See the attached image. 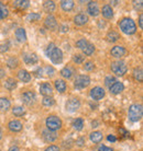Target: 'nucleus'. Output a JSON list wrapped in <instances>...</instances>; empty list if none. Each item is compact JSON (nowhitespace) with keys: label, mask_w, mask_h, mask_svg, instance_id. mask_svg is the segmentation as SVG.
<instances>
[{"label":"nucleus","mask_w":143,"mask_h":151,"mask_svg":"<svg viewBox=\"0 0 143 151\" xmlns=\"http://www.w3.org/2000/svg\"><path fill=\"white\" fill-rule=\"evenodd\" d=\"M9 151H20V150H19V148H18V147L13 146V147H11L10 149H9Z\"/></svg>","instance_id":"5fc2aeb1"},{"label":"nucleus","mask_w":143,"mask_h":151,"mask_svg":"<svg viewBox=\"0 0 143 151\" xmlns=\"http://www.w3.org/2000/svg\"><path fill=\"white\" fill-rule=\"evenodd\" d=\"M98 151H113V150L111 148H108V147H106V146H101V147H99Z\"/></svg>","instance_id":"09e8293b"},{"label":"nucleus","mask_w":143,"mask_h":151,"mask_svg":"<svg viewBox=\"0 0 143 151\" xmlns=\"http://www.w3.org/2000/svg\"><path fill=\"white\" fill-rule=\"evenodd\" d=\"M22 101L26 105H31L35 101V94L32 91H26V92H24L22 94Z\"/></svg>","instance_id":"1a4fd4ad"},{"label":"nucleus","mask_w":143,"mask_h":151,"mask_svg":"<svg viewBox=\"0 0 143 151\" xmlns=\"http://www.w3.org/2000/svg\"><path fill=\"white\" fill-rule=\"evenodd\" d=\"M91 125H93V127H97V122H93Z\"/></svg>","instance_id":"4d7b16f0"},{"label":"nucleus","mask_w":143,"mask_h":151,"mask_svg":"<svg viewBox=\"0 0 143 151\" xmlns=\"http://www.w3.org/2000/svg\"><path fill=\"white\" fill-rule=\"evenodd\" d=\"M142 20H143V15L141 14V15H140V18H139V24H140V27H143V21H142Z\"/></svg>","instance_id":"603ef678"},{"label":"nucleus","mask_w":143,"mask_h":151,"mask_svg":"<svg viewBox=\"0 0 143 151\" xmlns=\"http://www.w3.org/2000/svg\"><path fill=\"white\" fill-rule=\"evenodd\" d=\"M87 44H88V42H87L86 40H79L78 42H76V46H77L78 48H82V49H83Z\"/></svg>","instance_id":"37998d69"},{"label":"nucleus","mask_w":143,"mask_h":151,"mask_svg":"<svg viewBox=\"0 0 143 151\" xmlns=\"http://www.w3.org/2000/svg\"><path fill=\"white\" fill-rule=\"evenodd\" d=\"M115 82H117V81H116V79H115L113 77H111V76H108V77L105 79V84L107 86V87H109V88L111 87Z\"/></svg>","instance_id":"58836bf2"},{"label":"nucleus","mask_w":143,"mask_h":151,"mask_svg":"<svg viewBox=\"0 0 143 151\" xmlns=\"http://www.w3.org/2000/svg\"><path fill=\"white\" fill-rule=\"evenodd\" d=\"M133 76H134V79L138 80V81H143V71H142V68H136L134 69V71H133Z\"/></svg>","instance_id":"473e14b6"},{"label":"nucleus","mask_w":143,"mask_h":151,"mask_svg":"<svg viewBox=\"0 0 143 151\" xmlns=\"http://www.w3.org/2000/svg\"><path fill=\"white\" fill-rule=\"evenodd\" d=\"M87 10L89 12V14L93 15V17H97V15L99 14V8H98L97 2H95V1H90V2L88 4Z\"/></svg>","instance_id":"ddd939ff"},{"label":"nucleus","mask_w":143,"mask_h":151,"mask_svg":"<svg viewBox=\"0 0 143 151\" xmlns=\"http://www.w3.org/2000/svg\"><path fill=\"white\" fill-rule=\"evenodd\" d=\"M119 27H120L121 31L123 32L124 34H128V35H131V34H134L136 31V25L134 21L130 18H124L122 19L119 22Z\"/></svg>","instance_id":"f257e3e1"},{"label":"nucleus","mask_w":143,"mask_h":151,"mask_svg":"<svg viewBox=\"0 0 143 151\" xmlns=\"http://www.w3.org/2000/svg\"><path fill=\"white\" fill-rule=\"evenodd\" d=\"M44 71H45V73L47 75V77H53V76L55 75L54 68H53V67H50V66H47V67L44 68Z\"/></svg>","instance_id":"79ce46f5"},{"label":"nucleus","mask_w":143,"mask_h":151,"mask_svg":"<svg viewBox=\"0 0 143 151\" xmlns=\"http://www.w3.org/2000/svg\"><path fill=\"white\" fill-rule=\"evenodd\" d=\"M102 15L105 17L106 19H111L113 17V11H112V8L108 6V4H106L102 7Z\"/></svg>","instance_id":"aec40b11"},{"label":"nucleus","mask_w":143,"mask_h":151,"mask_svg":"<svg viewBox=\"0 0 143 151\" xmlns=\"http://www.w3.org/2000/svg\"><path fill=\"white\" fill-rule=\"evenodd\" d=\"M84 144H85V139L84 138H78V139L76 140V145L79 146V147H83Z\"/></svg>","instance_id":"49530a36"},{"label":"nucleus","mask_w":143,"mask_h":151,"mask_svg":"<svg viewBox=\"0 0 143 151\" xmlns=\"http://www.w3.org/2000/svg\"><path fill=\"white\" fill-rule=\"evenodd\" d=\"M95 68V65L93 61H87L86 64L84 65V69L87 70V71H91V70H94Z\"/></svg>","instance_id":"a19ab883"},{"label":"nucleus","mask_w":143,"mask_h":151,"mask_svg":"<svg viewBox=\"0 0 143 151\" xmlns=\"http://www.w3.org/2000/svg\"><path fill=\"white\" fill-rule=\"evenodd\" d=\"M44 151H60V148L57 147V146H50Z\"/></svg>","instance_id":"a18cd8bd"},{"label":"nucleus","mask_w":143,"mask_h":151,"mask_svg":"<svg viewBox=\"0 0 143 151\" xmlns=\"http://www.w3.org/2000/svg\"><path fill=\"white\" fill-rule=\"evenodd\" d=\"M61 6L63 8V10L69 11V10H72L73 7H74V1H72V0H64V1L61 2Z\"/></svg>","instance_id":"393cba45"},{"label":"nucleus","mask_w":143,"mask_h":151,"mask_svg":"<svg viewBox=\"0 0 143 151\" xmlns=\"http://www.w3.org/2000/svg\"><path fill=\"white\" fill-rule=\"evenodd\" d=\"M73 127H74L76 130H82L84 127V121L82 118H76L75 121L73 122Z\"/></svg>","instance_id":"7c9ffc66"},{"label":"nucleus","mask_w":143,"mask_h":151,"mask_svg":"<svg viewBox=\"0 0 143 151\" xmlns=\"http://www.w3.org/2000/svg\"><path fill=\"white\" fill-rule=\"evenodd\" d=\"M4 50H8V45H7V44L0 45V52H4Z\"/></svg>","instance_id":"8fccbe9b"},{"label":"nucleus","mask_w":143,"mask_h":151,"mask_svg":"<svg viewBox=\"0 0 143 151\" xmlns=\"http://www.w3.org/2000/svg\"><path fill=\"white\" fill-rule=\"evenodd\" d=\"M0 151H1V150H0Z\"/></svg>","instance_id":"bf43d9fd"},{"label":"nucleus","mask_w":143,"mask_h":151,"mask_svg":"<svg viewBox=\"0 0 143 151\" xmlns=\"http://www.w3.org/2000/svg\"><path fill=\"white\" fill-rule=\"evenodd\" d=\"M15 37L19 42H26V30L22 27H19L18 30L15 31Z\"/></svg>","instance_id":"6ab92c4d"},{"label":"nucleus","mask_w":143,"mask_h":151,"mask_svg":"<svg viewBox=\"0 0 143 151\" xmlns=\"http://www.w3.org/2000/svg\"><path fill=\"white\" fill-rule=\"evenodd\" d=\"M55 88H56V90L61 93H63L65 90H66V82H65L64 80H56L55 81Z\"/></svg>","instance_id":"5701e85b"},{"label":"nucleus","mask_w":143,"mask_h":151,"mask_svg":"<svg viewBox=\"0 0 143 151\" xmlns=\"http://www.w3.org/2000/svg\"><path fill=\"white\" fill-rule=\"evenodd\" d=\"M30 1L28 0H18V1H13V7L18 8V9H26L29 7Z\"/></svg>","instance_id":"4be33fe9"},{"label":"nucleus","mask_w":143,"mask_h":151,"mask_svg":"<svg viewBox=\"0 0 143 151\" xmlns=\"http://www.w3.org/2000/svg\"><path fill=\"white\" fill-rule=\"evenodd\" d=\"M50 58H51V60L54 64H61L62 60H63V53H62V50L60 48L55 47L54 50L52 52V54L50 55Z\"/></svg>","instance_id":"6e6552de"},{"label":"nucleus","mask_w":143,"mask_h":151,"mask_svg":"<svg viewBox=\"0 0 143 151\" xmlns=\"http://www.w3.org/2000/svg\"><path fill=\"white\" fill-rule=\"evenodd\" d=\"M119 38H120V35L118 34L117 32H115V31H111L107 34V40H108V42H111V43L117 42Z\"/></svg>","instance_id":"cd10ccee"},{"label":"nucleus","mask_w":143,"mask_h":151,"mask_svg":"<svg viewBox=\"0 0 143 151\" xmlns=\"http://www.w3.org/2000/svg\"><path fill=\"white\" fill-rule=\"evenodd\" d=\"M2 138V132H1V129H0V139Z\"/></svg>","instance_id":"13d9d810"},{"label":"nucleus","mask_w":143,"mask_h":151,"mask_svg":"<svg viewBox=\"0 0 143 151\" xmlns=\"http://www.w3.org/2000/svg\"><path fill=\"white\" fill-rule=\"evenodd\" d=\"M54 48H55V45H54V44H50V45L47 46V48H46V50H45L46 56L50 57V55L52 54V52L54 50Z\"/></svg>","instance_id":"c03bdc74"},{"label":"nucleus","mask_w":143,"mask_h":151,"mask_svg":"<svg viewBox=\"0 0 143 151\" xmlns=\"http://www.w3.org/2000/svg\"><path fill=\"white\" fill-rule=\"evenodd\" d=\"M90 83V78L87 75H80L78 76L75 79V82H74V86H75L76 89H84V88H87Z\"/></svg>","instance_id":"39448f33"},{"label":"nucleus","mask_w":143,"mask_h":151,"mask_svg":"<svg viewBox=\"0 0 143 151\" xmlns=\"http://www.w3.org/2000/svg\"><path fill=\"white\" fill-rule=\"evenodd\" d=\"M73 60L75 61L76 64H82V63H84V60H85V57H84L83 55H79V54H77V55H74V57H73Z\"/></svg>","instance_id":"ea45409f"},{"label":"nucleus","mask_w":143,"mask_h":151,"mask_svg":"<svg viewBox=\"0 0 143 151\" xmlns=\"http://www.w3.org/2000/svg\"><path fill=\"white\" fill-rule=\"evenodd\" d=\"M143 109L141 104H132L129 109V118L132 122H138L142 118Z\"/></svg>","instance_id":"f03ea898"},{"label":"nucleus","mask_w":143,"mask_h":151,"mask_svg":"<svg viewBox=\"0 0 143 151\" xmlns=\"http://www.w3.org/2000/svg\"><path fill=\"white\" fill-rule=\"evenodd\" d=\"M23 59H24V63L28 65H34L36 64L39 60L38 56H36V54L34 53H29V54H24V57H23Z\"/></svg>","instance_id":"9b49d317"},{"label":"nucleus","mask_w":143,"mask_h":151,"mask_svg":"<svg viewBox=\"0 0 143 151\" xmlns=\"http://www.w3.org/2000/svg\"><path fill=\"white\" fill-rule=\"evenodd\" d=\"M18 77L19 79L22 81V82H30L31 80V75L26 70H20L19 73H18Z\"/></svg>","instance_id":"412c9836"},{"label":"nucleus","mask_w":143,"mask_h":151,"mask_svg":"<svg viewBox=\"0 0 143 151\" xmlns=\"http://www.w3.org/2000/svg\"><path fill=\"white\" fill-rule=\"evenodd\" d=\"M18 64H19V61H18V59L15 58V57H11V58L7 61V65L9 68H15V67L18 66Z\"/></svg>","instance_id":"e433bc0d"},{"label":"nucleus","mask_w":143,"mask_h":151,"mask_svg":"<svg viewBox=\"0 0 143 151\" xmlns=\"http://www.w3.org/2000/svg\"><path fill=\"white\" fill-rule=\"evenodd\" d=\"M94 50H95V46L93 45V44H87L85 47L83 48V53L86 55V56H90L91 54L94 53Z\"/></svg>","instance_id":"c756f323"},{"label":"nucleus","mask_w":143,"mask_h":151,"mask_svg":"<svg viewBox=\"0 0 143 151\" xmlns=\"http://www.w3.org/2000/svg\"><path fill=\"white\" fill-rule=\"evenodd\" d=\"M42 103L44 106H53L55 104V101L52 96H44V99L42 100Z\"/></svg>","instance_id":"72a5a7b5"},{"label":"nucleus","mask_w":143,"mask_h":151,"mask_svg":"<svg viewBox=\"0 0 143 151\" xmlns=\"http://www.w3.org/2000/svg\"><path fill=\"white\" fill-rule=\"evenodd\" d=\"M124 89V86H123V83H121V82H115L110 87V92L112 93V94H119V93H121L122 91H123Z\"/></svg>","instance_id":"dca6fc26"},{"label":"nucleus","mask_w":143,"mask_h":151,"mask_svg":"<svg viewBox=\"0 0 143 151\" xmlns=\"http://www.w3.org/2000/svg\"><path fill=\"white\" fill-rule=\"evenodd\" d=\"M133 4H134V6H136V7H139V8L142 7V1H139V2H136V1H134Z\"/></svg>","instance_id":"864d4df0"},{"label":"nucleus","mask_w":143,"mask_h":151,"mask_svg":"<svg viewBox=\"0 0 143 151\" xmlns=\"http://www.w3.org/2000/svg\"><path fill=\"white\" fill-rule=\"evenodd\" d=\"M10 107V101L7 98L0 99V111H8Z\"/></svg>","instance_id":"b1692460"},{"label":"nucleus","mask_w":143,"mask_h":151,"mask_svg":"<svg viewBox=\"0 0 143 151\" xmlns=\"http://www.w3.org/2000/svg\"><path fill=\"white\" fill-rule=\"evenodd\" d=\"M43 8L46 12H53L55 9V4L53 1H44L43 4Z\"/></svg>","instance_id":"c85d7f7f"},{"label":"nucleus","mask_w":143,"mask_h":151,"mask_svg":"<svg viewBox=\"0 0 143 151\" xmlns=\"http://www.w3.org/2000/svg\"><path fill=\"white\" fill-rule=\"evenodd\" d=\"M80 107V102H79L77 99H71L68 100L67 103H66V111L67 112H76Z\"/></svg>","instance_id":"0eeeda50"},{"label":"nucleus","mask_w":143,"mask_h":151,"mask_svg":"<svg viewBox=\"0 0 143 151\" xmlns=\"http://www.w3.org/2000/svg\"><path fill=\"white\" fill-rule=\"evenodd\" d=\"M111 70L117 76H123L127 72L128 68L123 61H113V63H111Z\"/></svg>","instance_id":"20e7f679"},{"label":"nucleus","mask_w":143,"mask_h":151,"mask_svg":"<svg viewBox=\"0 0 143 151\" xmlns=\"http://www.w3.org/2000/svg\"><path fill=\"white\" fill-rule=\"evenodd\" d=\"M8 14H9V11H8L7 7L2 2H0V20L4 19L6 17H8Z\"/></svg>","instance_id":"2f4dec72"},{"label":"nucleus","mask_w":143,"mask_h":151,"mask_svg":"<svg viewBox=\"0 0 143 151\" xmlns=\"http://www.w3.org/2000/svg\"><path fill=\"white\" fill-rule=\"evenodd\" d=\"M12 113L15 114V116H23L26 114V111L21 106H15V107H13V110H12Z\"/></svg>","instance_id":"f704fd0d"},{"label":"nucleus","mask_w":143,"mask_h":151,"mask_svg":"<svg viewBox=\"0 0 143 151\" xmlns=\"http://www.w3.org/2000/svg\"><path fill=\"white\" fill-rule=\"evenodd\" d=\"M90 140L93 142H100L102 140V134L100 132H94L90 134Z\"/></svg>","instance_id":"a878e982"},{"label":"nucleus","mask_w":143,"mask_h":151,"mask_svg":"<svg viewBox=\"0 0 143 151\" xmlns=\"http://www.w3.org/2000/svg\"><path fill=\"white\" fill-rule=\"evenodd\" d=\"M9 129L11 130V132H20L21 129H22V123L20 121H11L10 123H9Z\"/></svg>","instance_id":"a211bd4d"},{"label":"nucleus","mask_w":143,"mask_h":151,"mask_svg":"<svg viewBox=\"0 0 143 151\" xmlns=\"http://www.w3.org/2000/svg\"><path fill=\"white\" fill-rule=\"evenodd\" d=\"M74 22L77 25H84V24H86L88 22V17L86 14H84V13H79L74 18Z\"/></svg>","instance_id":"f3484780"},{"label":"nucleus","mask_w":143,"mask_h":151,"mask_svg":"<svg viewBox=\"0 0 143 151\" xmlns=\"http://www.w3.org/2000/svg\"><path fill=\"white\" fill-rule=\"evenodd\" d=\"M43 138L46 142H53L54 140H56L57 135L56 132H52V130H44L43 132Z\"/></svg>","instance_id":"2eb2a0df"},{"label":"nucleus","mask_w":143,"mask_h":151,"mask_svg":"<svg viewBox=\"0 0 143 151\" xmlns=\"http://www.w3.org/2000/svg\"><path fill=\"white\" fill-rule=\"evenodd\" d=\"M46 126L49 130H52V132H55L57 129H60L62 127V121L57 116H54V115H51L46 118Z\"/></svg>","instance_id":"7ed1b4c3"},{"label":"nucleus","mask_w":143,"mask_h":151,"mask_svg":"<svg viewBox=\"0 0 143 151\" xmlns=\"http://www.w3.org/2000/svg\"><path fill=\"white\" fill-rule=\"evenodd\" d=\"M111 55L116 58H120V57H123L124 54H125V49L122 47V46H115L112 49H111Z\"/></svg>","instance_id":"4468645a"},{"label":"nucleus","mask_w":143,"mask_h":151,"mask_svg":"<svg viewBox=\"0 0 143 151\" xmlns=\"http://www.w3.org/2000/svg\"><path fill=\"white\" fill-rule=\"evenodd\" d=\"M26 19L30 22H34V21H39V20L41 19V15L39 14V13H30V14L28 15Z\"/></svg>","instance_id":"4c0bfd02"},{"label":"nucleus","mask_w":143,"mask_h":151,"mask_svg":"<svg viewBox=\"0 0 143 151\" xmlns=\"http://www.w3.org/2000/svg\"><path fill=\"white\" fill-rule=\"evenodd\" d=\"M119 132H121L122 137H129V132H127L124 128H120V129H119Z\"/></svg>","instance_id":"de8ad7c7"},{"label":"nucleus","mask_w":143,"mask_h":151,"mask_svg":"<svg viewBox=\"0 0 143 151\" xmlns=\"http://www.w3.org/2000/svg\"><path fill=\"white\" fill-rule=\"evenodd\" d=\"M40 93L44 96H51L53 93L52 87L50 83H42L40 86Z\"/></svg>","instance_id":"9d476101"},{"label":"nucleus","mask_w":143,"mask_h":151,"mask_svg":"<svg viewBox=\"0 0 143 151\" xmlns=\"http://www.w3.org/2000/svg\"><path fill=\"white\" fill-rule=\"evenodd\" d=\"M90 96L95 101H99L105 96V90L100 87H95L90 90Z\"/></svg>","instance_id":"423d86ee"},{"label":"nucleus","mask_w":143,"mask_h":151,"mask_svg":"<svg viewBox=\"0 0 143 151\" xmlns=\"http://www.w3.org/2000/svg\"><path fill=\"white\" fill-rule=\"evenodd\" d=\"M108 140H109V141H112V142H115V141L117 140V138L113 136V135H110V136H108Z\"/></svg>","instance_id":"3c124183"},{"label":"nucleus","mask_w":143,"mask_h":151,"mask_svg":"<svg viewBox=\"0 0 143 151\" xmlns=\"http://www.w3.org/2000/svg\"><path fill=\"white\" fill-rule=\"evenodd\" d=\"M62 32H67L68 31V27H62Z\"/></svg>","instance_id":"6e6d98bb"},{"label":"nucleus","mask_w":143,"mask_h":151,"mask_svg":"<svg viewBox=\"0 0 143 151\" xmlns=\"http://www.w3.org/2000/svg\"><path fill=\"white\" fill-rule=\"evenodd\" d=\"M15 87H17V81H15V79L9 78V79L6 80V82H4V88H6L7 90H13Z\"/></svg>","instance_id":"bb28decb"},{"label":"nucleus","mask_w":143,"mask_h":151,"mask_svg":"<svg viewBox=\"0 0 143 151\" xmlns=\"http://www.w3.org/2000/svg\"><path fill=\"white\" fill-rule=\"evenodd\" d=\"M45 27L50 30H55L57 27V22H56V19L53 17V15H49V17H46L45 19Z\"/></svg>","instance_id":"f8f14e48"},{"label":"nucleus","mask_w":143,"mask_h":151,"mask_svg":"<svg viewBox=\"0 0 143 151\" xmlns=\"http://www.w3.org/2000/svg\"><path fill=\"white\" fill-rule=\"evenodd\" d=\"M61 75H62V77H64V78H66V79H69L72 77V75H73V71H72L71 68H64L61 70Z\"/></svg>","instance_id":"c9c22d12"}]
</instances>
